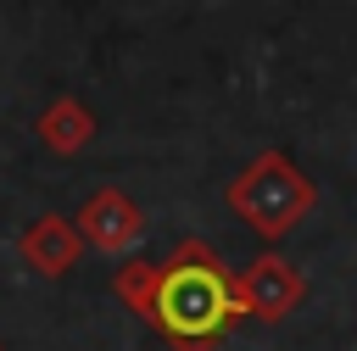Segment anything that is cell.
Listing matches in <instances>:
<instances>
[{"label": "cell", "mask_w": 357, "mask_h": 351, "mask_svg": "<svg viewBox=\"0 0 357 351\" xmlns=\"http://www.w3.org/2000/svg\"><path fill=\"white\" fill-rule=\"evenodd\" d=\"M162 273H167L162 262L128 256V262L117 267V279H112V284H117V301H123L139 323H151V329H156V312H162Z\"/></svg>", "instance_id": "cell-7"}, {"label": "cell", "mask_w": 357, "mask_h": 351, "mask_svg": "<svg viewBox=\"0 0 357 351\" xmlns=\"http://www.w3.org/2000/svg\"><path fill=\"white\" fill-rule=\"evenodd\" d=\"M312 206H318L312 178H307L290 156H279V150H262V156L245 162V167L234 173V184H229V212H234L245 228H257L262 240H284Z\"/></svg>", "instance_id": "cell-2"}, {"label": "cell", "mask_w": 357, "mask_h": 351, "mask_svg": "<svg viewBox=\"0 0 357 351\" xmlns=\"http://www.w3.org/2000/svg\"><path fill=\"white\" fill-rule=\"evenodd\" d=\"M73 223H78L84 245L100 251V256H128V251L145 240V212H139L123 189H95V195L78 206Z\"/></svg>", "instance_id": "cell-4"}, {"label": "cell", "mask_w": 357, "mask_h": 351, "mask_svg": "<svg viewBox=\"0 0 357 351\" xmlns=\"http://www.w3.org/2000/svg\"><path fill=\"white\" fill-rule=\"evenodd\" d=\"M234 290H240V306L251 318H262V323H279V318H290L307 301V279L279 251H262L257 262H245V273L234 279Z\"/></svg>", "instance_id": "cell-3"}, {"label": "cell", "mask_w": 357, "mask_h": 351, "mask_svg": "<svg viewBox=\"0 0 357 351\" xmlns=\"http://www.w3.org/2000/svg\"><path fill=\"white\" fill-rule=\"evenodd\" d=\"M0 351H6V345H0Z\"/></svg>", "instance_id": "cell-8"}, {"label": "cell", "mask_w": 357, "mask_h": 351, "mask_svg": "<svg viewBox=\"0 0 357 351\" xmlns=\"http://www.w3.org/2000/svg\"><path fill=\"white\" fill-rule=\"evenodd\" d=\"M33 134L45 139V150H56V156H78V150L95 139V111H89L78 95H56V100L39 111Z\"/></svg>", "instance_id": "cell-6"}, {"label": "cell", "mask_w": 357, "mask_h": 351, "mask_svg": "<svg viewBox=\"0 0 357 351\" xmlns=\"http://www.w3.org/2000/svg\"><path fill=\"white\" fill-rule=\"evenodd\" d=\"M162 312L156 329L167 334L173 351H212L234 318H245L234 279L223 273L218 251L201 240H178L173 256L162 262Z\"/></svg>", "instance_id": "cell-1"}, {"label": "cell", "mask_w": 357, "mask_h": 351, "mask_svg": "<svg viewBox=\"0 0 357 351\" xmlns=\"http://www.w3.org/2000/svg\"><path fill=\"white\" fill-rule=\"evenodd\" d=\"M17 251H22V262H28L39 279H61V273H73V267L84 262L89 245H84L78 223H67L61 212H45V217H33V223L22 228Z\"/></svg>", "instance_id": "cell-5"}]
</instances>
